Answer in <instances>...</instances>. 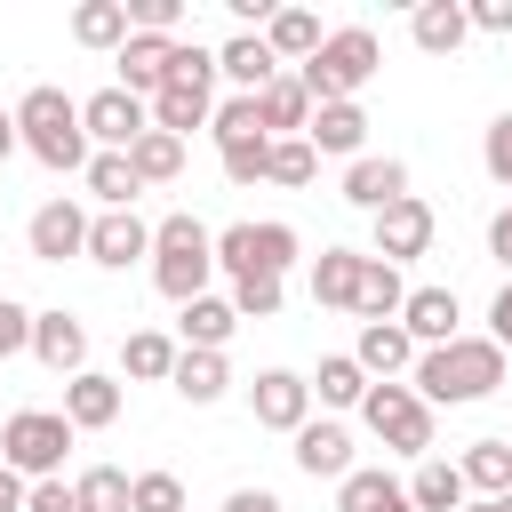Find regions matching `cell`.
Here are the masks:
<instances>
[{"mask_svg":"<svg viewBox=\"0 0 512 512\" xmlns=\"http://www.w3.org/2000/svg\"><path fill=\"white\" fill-rule=\"evenodd\" d=\"M80 120H88V144H96V152H136V136H152L144 96H128L120 80L96 88V96H80Z\"/></svg>","mask_w":512,"mask_h":512,"instance_id":"9","label":"cell"},{"mask_svg":"<svg viewBox=\"0 0 512 512\" xmlns=\"http://www.w3.org/2000/svg\"><path fill=\"white\" fill-rule=\"evenodd\" d=\"M216 152L224 144H248V136H264V112H256V96H232V104H216Z\"/></svg>","mask_w":512,"mask_h":512,"instance_id":"39","label":"cell"},{"mask_svg":"<svg viewBox=\"0 0 512 512\" xmlns=\"http://www.w3.org/2000/svg\"><path fill=\"white\" fill-rule=\"evenodd\" d=\"M464 512H496V504H488V496H480V504H464Z\"/></svg>","mask_w":512,"mask_h":512,"instance_id":"53","label":"cell"},{"mask_svg":"<svg viewBox=\"0 0 512 512\" xmlns=\"http://www.w3.org/2000/svg\"><path fill=\"white\" fill-rule=\"evenodd\" d=\"M360 272H368L360 248H320V256H312V304L352 312V304H360Z\"/></svg>","mask_w":512,"mask_h":512,"instance_id":"20","label":"cell"},{"mask_svg":"<svg viewBox=\"0 0 512 512\" xmlns=\"http://www.w3.org/2000/svg\"><path fill=\"white\" fill-rule=\"evenodd\" d=\"M296 472H312V480L360 472V464H352V432H344V424H304V432H296Z\"/></svg>","mask_w":512,"mask_h":512,"instance_id":"23","label":"cell"},{"mask_svg":"<svg viewBox=\"0 0 512 512\" xmlns=\"http://www.w3.org/2000/svg\"><path fill=\"white\" fill-rule=\"evenodd\" d=\"M376 64H384L376 32H368V24H344V32H328L320 56L304 64V88H312V104H352V96L376 80Z\"/></svg>","mask_w":512,"mask_h":512,"instance_id":"5","label":"cell"},{"mask_svg":"<svg viewBox=\"0 0 512 512\" xmlns=\"http://www.w3.org/2000/svg\"><path fill=\"white\" fill-rule=\"evenodd\" d=\"M224 512H280V496H272V488H232Z\"/></svg>","mask_w":512,"mask_h":512,"instance_id":"50","label":"cell"},{"mask_svg":"<svg viewBox=\"0 0 512 512\" xmlns=\"http://www.w3.org/2000/svg\"><path fill=\"white\" fill-rule=\"evenodd\" d=\"M232 312H240V320H272V312H280V280H272V272L232 280Z\"/></svg>","mask_w":512,"mask_h":512,"instance_id":"41","label":"cell"},{"mask_svg":"<svg viewBox=\"0 0 512 512\" xmlns=\"http://www.w3.org/2000/svg\"><path fill=\"white\" fill-rule=\"evenodd\" d=\"M136 512H184V480L176 472H136Z\"/></svg>","mask_w":512,"mask_h":512,"instance_id":"45","label":"cell"},{"mask_svg":"<svg viewBox=\"0 0 512 512\" xmlns=\"http://www.w3.org/2000/svg\"><path fill=\"white\" fill-rule=\"evenodd\" d=\"M408 32H416V48H424V56H456V48H464V32H472V16H464L456 0H424V8L408 16Z\"/></svg>","mask_w":512,"mask_h":512,"instance_id":"28","label":"cell"},{"mask_svg":"<svg viewBox=\"0 0 512 512\" xmlns=\"http://www.w3.org/2000/svg\"><path fill=\"white\" fill-rule=\"evenodd\" d=\"M176 312H184V320H176V328H184V352H224L232 328H240V312H232L224 296H192V304H176Z\"/></svg>","mask_w":512,"mask_h":512,"instance_id":"25","label":"cell"},{"mask_svg":"<svg viewBox=\"0 0 512 512\" xmlns=\"http://www.w3.org/2000/svg\"><path fill=\"white\" fill-rule=\"evenodd\" d=\"M64 416H72V432H104V424L120 416V384L96 376V368L72 376V384H64Z\"/></svg>","mask_w":512,"mask_h":512,"instance_id":"26","label":"cell"},{"mask_svg":"<svg viewBox=\"0 0 512 512\" xmlns=\"http://www.w3.org/2000/svg\"><path fill=\"white\" fill-rule=\"evenodd\" d=\"M208 272H216V232L192 208L160 216L152 224V288L168 304H192V296H208Z\"/></svg>","mask_w":512,"mask_h":512,"instance_id":"3","label":"cell"},{"mask_svg":"<svg viewBox=\"0 0 512 512\" xmlns=\"http://www.w3.org/2000/svg\"><path fill=\"white\" fill-rule=\"evenodd\" d=\"M216 80H232L240 96H264V88L280 80V56H272V40H264V32H232V40L216 48Z\"/></svg>","mask_w":512,"mask_h":512,"instance_id":"15","label":"cell"},{"mask_svg":"<svg viewBox=\"0 0 512 512\" xmlns=\"http://www.w3.org/2000/svg\"><path fill=\"white\" fill-rule=\"evenodd\" d=\"M16 136H24V152L40 160V168H80L88 176V160H96V144H88V120H80V104L64 96V88H24V104H16Z\"/></svg>","mask_w":512,"mask_h":512,"instance_id":"2","label":"cell"},{"mask_svg":"<svg viewBox=\"0 0 512 512\" xmlns=\"http://www.w3.org/2000/svg\"><path fill=\"white\" fill-rule=\"evenodd\" d=\"M176 24H184V0H128V32H160V40H176Z\"/></svg>","mask_w":512,"mask_h":512,"instance_id":"43","label":"cell"},{"mask_svg":"<svg viewBox=\"0 0 512 512\" xmlns=\"http://www.w3.org/2000/svg\"><path fill=\"white\" fill-rule=\"evenodd\" d=\"M88 192H96L104 208H136V192H144V184H136L128 152H96V160H88Z\"/></svg>","mask_w":512,"mask_h":512,"instance_id":"38","label":"cell"},{"mask_svg":"<svg viewBox=\"0 0 512 512\" xmlns=\"http://www.w3.org/2000/svg\"><path fill=\"white\" fill-rule=\"evenodd\" d=\"M344 200L376 216V208H392V200H408V168H400L392 152H384V160H376V152H360V160L344 168Z\"/></svg>","mask_w":512,"mask_h":512,"instance_id":"16","label":"cell"},{"mask_svg":"<svg viewBox=\"0 0 512 512\" xmlns=\"http://www.w3.org/2000/svg\"><path fill=\"white\" fill-rule=\"evenodd\" d=\"M504 224H512V208H504Z\"/></svg>","mask_w":512,"mask_h":512,"instance_id":"55","label":"cell"},{"mask_svg":"<svg viewBox=\"0 0 512 512\" xmlns=\"http://www.w3.org/2000/svg\"><path fill=\"white\" fill-rule=\"evenodd\" d=\"M368 224H376V256H384V264H408V256H424V248H432V208H424L416 192H408V200H392V208H376Z\"/></svg>","mask_w":512,"mask_h":512,"instance_id":"13","label":"cell"},{"mask_svg":"<svg viewBox=\"0 0 512 512\" xmlns=\"http://www.w3.org/2000/svg\"><path fill=\"white\" fill-rule=\"evenodd\" d=\"M352 360L368 368V384H392L400 368H416V336H408L400 320H368L360 344H352Z\"/></svg>","mask_w":512,"mask_h":512,"instance_id":"17","label":"cell"},{"mask_svg":"<svg viewBox=\"0 0 512 512\" xmlns=\"http://www.w3.org/2000/svg\"><path fill=\"white\" fill-rule=\"evenodd\" d=\"M504 384V344L496 336H456V344H432L416 352V392L424 408H472Z\"/></svg>","mask_w":512,"mask_h":512,"instance_id":"1","label":"cell"},{"mask_svg":"<svg viewBox=\"0 0 512 512\" xmlns=\"http://www.w3.org/2000/svg\"><path fill=\"white\" fill-rule=\"evenodd\" d=\"M72 496H80V512H136V480L120 464H88L72 480Z\"/></svg>","mask_w":512,"mask_h":512,"instance_id":"34","label":"cell"},{"mask_svg":"<svg viewBox=\"0 0 512 512\" xmlns=\"http://www.w3.org/2000/svg\"><path fill=\"white\" fill-rule=\"evenodd\" d=\"M208 120H216V48L176 40V64H168V80H160V96H152V128L192 136V128H208Z\"/></svg>","mask_w":512,"mask_h":512,"instance_id":"4","label":"cell"},{"mask_svg":"<svg viewBox=\"0 0 512 512\" xmlns=\"http://www.w3.org/2000/svg\"><path fill=\"white\" fill-rule=\"evenodd\" d=\"M168 384H176V392H184L192 408H216V400L232 392V368H224V352H184Z\"/></svg>","mask_w":512,"mask_h":512,"instance_id":"31","label":"cell"},{"mask_svg":"<svg viewBox=\"0 0 512 512\" xmlns=\"http://www.w3.org/2000/svg\"><path fill=\"white\" fill-rule=\"evenodd\" d=\"M264 176H272V184H312V176H320V152H312L304 136H280V144H272V168H264Z\"/></svg>","mask_w":512,"mask_h":512,"instance_id":"40","label":"cell"},{"mask_svg":"<svg viewBox=\"0 0 512 512\" xmlns=\"http://www.w3.org/2000/svg\"><path fill=\"white\" fill-rule=\"evenodd\" d=\"M488 248H496V264H512V224H504V216L488 224Z\"/></svg>","mask_w":512,"mask_h":512,"instance_id":"51","label":"cell"},{"mask_svg":"<svg viewBox=\"0 0 512 512\" xmlns=\"http://www.w3.org/2000/svg\"><path fill=\"white\" fill-rule=\"evenodd\" d=\"M112 64H120V88H128V96H160V80H168V64H176V40L128 32V48H120Z\"/></svg>","mask_w":512,"mask_h":512,"instance_id":"18","label":"cell"},{"mask_svg":"<svg viewBox=\"0 0 512 512\" xmlns=\"http://www.w3.org/2000/svg\"><path fill=\"white\" fill-rule=\"evenodd\" d=\"M72 40L80 48H128V0H80L72 8Z\"/></svg>","mask_w":512,"mask_h":512,"instance_id":"32","label":"cell"},{"mask_svg":"<svg viewBox=\"0 0 512 512\" xmlns=\"http://www.w3.org/2000/svg\"><path fill=\"white\" fill-rule=\"evenodd\" d=\"M480 168L512 192V112H496V120H488V136H480Z\"/></svg>","mask_w":512,"mask_h":512,"instance_id":"42","label":"cell"},{"mask_svg":"<svg viewBox=\"0 0 512 512\" xmlns=\"http://www.w3.org/2000/svg\"><path fill=\"white\" fill-rule=\"evenodd\" d=\"M456 472H464V488L472 496H512V440H472L464 456H456Z\"/></svg>","mask_w":512,"mask_h":512,"instance_id":"27","label":"cell"},{"mask_svg":"<svg viewBox=\"0 0 512 512\" xmlns=\"http://www.w3.org/2000/svg\"><path fill=\"white\" fill-rule=\"evenodd\" d=\"M64 448H72V416L64 408H16L0 424V464L16 480H56L64 472Z\"/></svg>","mask_w":512,"mask_h":512,"instance_id":"6","label":"cell"},{"mask_svg":"<svg viewBox=\"0 0 512 512\" xmlns=\"http://www.w3.org/2000/svg\"><path fill=\"white\" fill-rule=\"evenodd\" d=\"M24 512H80V496H72L64 480H32V496H24Z\"/></svg>","mask_w":512,"mask_h":512,"instance_id":"47","label":"cell"},{"mask_svg":"<svg viewBox=\"0 0 512 512\" xmlns=\"http://www.w3.org/2000/svg\"><path fill=\"white\" fill-rule=\"evenodd\" d=\"M472 32H512V0H472Z\"/></svg>","mask_w":512,"mask_h":512,"instance_id":"48","label":"cell"},{"mask_svg":"<svg viewBox=\"0 0 512 512\" xmlns=\"http://www.w3.org/2000/svg\"><path fill=\"white\" fill-rule=\"evenodd\" d=\"M120 360H128V376H144V384H168L176 376V336H160V328H136L128 344H120Z\"/></svg>","mask_w":512,"mask_h":512,"instance_id":"36","label":"cell"},{"mask_svg":"<svg viewBox=\"0 0 512 512\" xmlns=\"http://www.w3.org/2000/svg\"><path fill=\"white\" fill-rule=\"evenodd\" d=\"M264 40H272V56H280V64H312L328 32H320V16H312V8H280V16L264 24Z\"/></svg>","mask_w":512,"mask_h":512,"instance_id":"30","label":"cell"},{"mask_svg":"<svg viewBox=\"0 0 512 512\" xmlns=\"http://www.w3.org/2000/svg\"><path fill=\"white\" fill-rule=\"evenodd\" d=\"M312 392H320V408H360V400H368V368H360L352 352H336V360H320Z\"/></svg>","mask_w":512,"mask_h":512,"instance_id":"37","label":"cell"},{"mask_svg":"<svg viewBox=\"0 0 512 512\" xmlns=\"http://www.w3.org/2000/svg\"><path fill=\"white\" fill-rule=\"evenodd\" d=\"M496 512H512V496H496Z\"/></svg>","mask_w":512,"mask_h":512,"instance_id":"54","label":"cell"},{"mask_svg":"<svg viewBox=\"0 0 512 512\" xmlns=\"http://www.w3.org/2000/svg\"><path fill=\"white\" fill-rule=\"evenodd\" d=\"M256 112H264V136L280 144V136H304L320 104H312V88H304V72H280V80H272V88L256 96Z\"/></svg>","mask_w":512,"mask_h":512,"instance_id":"19","label":"cell"},{"mask_svg":"<svg viewBox=\"0 0 512 512\" xmlns=\"http://www.w3.org/2000/svg\"><path fill=\"white\" fill-rule=\"evenodd\" d=\"M336 512H416V496L392 472H344L336 480Z\"/></svg>","mask_w":512,"mask_h":512,"instance_id":"24","label":"cell"},{"mask_svg":"<svg viewBox=\"0 0 512 512\" xmlns=\"http://www.w3.org/2000/svg\"><path fill=\"white\" fill-rule=\"evenodd\" d=\"M88 208L80 200H40L32 208V224H24V248L40 256V264H64V256H88Z\"/></svg>","mask_w":512,"mask_h":512,"instance_id":"11","label":"cell"},{"mask_svg":"<svg viewBox=\"0 0 512 512\" xmlns=\"http://www.w3.org/2000/svg\"><path fill=\"white\" fill-rule=\"evenodd\" d=\"M360 416H368V432H376L392 456H416V464L432 456V408H424L416 384H368Z\"/></svg>","mask_w":512,"mask_h":512,"instance_id":"7","label":"cell"},{"mask_svg":"<svg viewBox=\"0 0 512 512\" xmlns=\"http://www.w3.org/2000/svg\"><path fill=\"white\" fill-rule=\"evenodd\" d=\"M16 352H32V312L16 296H0V360H16Z\"/></svg>","mask_w":512,"mask_h":512,"instance_id":"46","label":"cell"},{"mask_svg":"<svg viewBox=\"0 0 512 512\" xmlns=\"http://www.w3.org/2000/svg\"><path fill=\"white\" fill-rule=\"evenodd\" d=\"M136 256H152V224H144L136 208H104V216L88 224V264H104V272H128Z\"/></svg>","mask_w":512,"mask_h":512,"instance_id":"12","label":"cell"},{"mask_svg":"<svg viewBox=\"0 0 512 512\" xmlns=\"http://www.w3.org/2000/svg\"><path fill=\"white\" fill-rule=\"evenodd\" d=\"M128 168H136V184H176V176H184V136H168V128L136 136Z\"/></svg>","mask_w":512,"mask_h":512,"instance_id":"35","label":"cell"},{"mask_svg":"<svg viewBox=\"0 0 512 512\" xmlns=\"http://www.w3.org/2000/svg\"><path fill=\"white\" fill-rule=\"evenodd\" d=\"M400 304H408V280H400V264H384V256H368V272H360V320H400Z\"/></svg>","mask_w":512,"mask_h":512,"instance_id":"33","label":"cell"},{"mask_svg":"<svg viewBox=\"0 0 512 512\" xmlns=\"http://www.w3.org/2000/svg\"><path fill=\"white\" fill-rule=\"evenodd\" d=\"M456 288H408V304H400V328L432 352V344H456Z\"/></svg>","mask_w":512,"mask_h":512,"instance_id":"21","label":"cell"},{"mask_svg":"<svg viewBox=\"0 0 512 512\" xmlns=\"http://www.w3.org/2000/svg\"><path fill=\"white\" fill-rule=\"evenodd\" d=\"M304 144L328 152V160H360V144H368V112H360V104H320L312 128H304Z\"/></svg>","mask_w":512,"mask_h":512,"instance_id":"22","label":"cell"},{"mask_svg":"<svg viewBox=\"0 0 512 512\" xmlns=\"http://www.w3.org/2000/svg\"><path fill=\"white\" fill-rule=\"evenodd\" d=\"M408 496H416V512H464L472 504V488H464V472L448 456H424L416 480H408Z\"/></svg>","mask_w":512,"mask_h":512,"instance_id":"29","label":"cell"},{"mask_svg":"<svg viewBox=\"0 0 512 512\" xmlns=\"http://www.w3.org/2000/svg\"><path fill=\"white\" fill-rule=\"evenodd\" d=\"M248 416H256L264 432H288V440H296V432L312 424V384H304L296 368H264V376L248 384Z\"/></svg>","mask_w":512,"mask_h":512,"instance_id":"10","label":"cell"},{"mask_svg":"<svg viewBox=\"0 0 512 512\" xmlns=\"http://www.w3.org/2000/svg\"><path fill=\"white\" fill-rule=\"evenodd\" d=\"M32 352H40V368H56L64 384L72 376H88V328L56 304V312H32Z\"/></svg>","mask_w":512,"mask_h":512,"instance_id":"14","label":"cell"},{"mask_svg":"<svg viewBox=\"0 0 512 512\" xmlns=\"http://www.w3.org/2000/svg\"><path fill=\"white\" fill-rule=\"evenodd\" d=\"M296 264V232L288 224H224L216 232V272H232V280H256V272H288Z\"/></svg>","mask_w":512,"mask_h":512,"instance_id":"8","label":"cell"},{"mask_svg":"<svg viewBox=\"0 0 512 512\" xmlns=\"http://www.w3.org/2000/svg\"><path fill=\"white\" fill-rule=\"evenodd\" d=\"M272 168V136H248V144H224V176L232 184H256Z\"/></svg>","mask_w":512,"mask_h":512,"instance_id":"44","label":"cell"},{"mask_svg":"<svg viewBox=\"0 0 512 512\" xmlns=\"http://www.w3.org/2000/svg\"><path fill=\"white\" fill-rule=\"evenodd\" d=\"M488 336L512 352V280H504V288H496V304H488Z\"/></svg>","mask_w":512,"mask_h":512,"instance_id":"49","label":"cell"},{"mask_svg":"<svg viewBox=\"0 0 512 512\" xmlns=\"http://www.w3.org/2000/svg\"><path fill=\"white\" fill-rule=\"evenodd\" d=\"M16 144H24V136H16V112H0V160H8Z\"/></svg>","mask_w":512,"mask_h":512,"instance_id":"52","label":"cell"}]
</instances>
